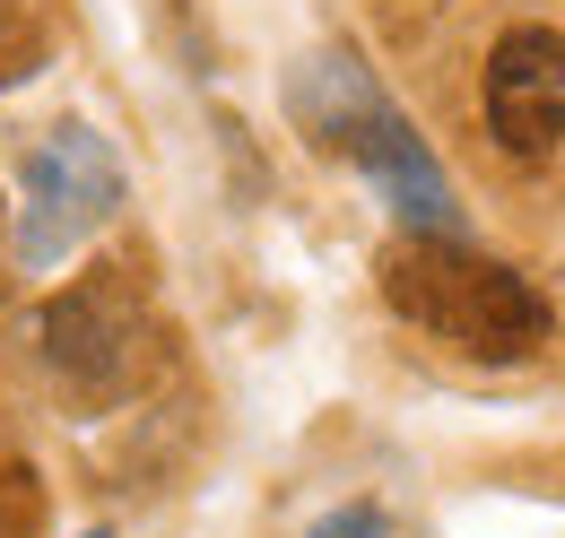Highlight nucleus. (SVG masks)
Returning a JSON list of instances; mask_svg holds the SVG:
<instances>
[{
  "instance_id": "nucleus-7",
  "label": "nucleus",
  "mask_w": 565,
  "mask_h": 538,
  "mask_svg": "<svg viewBox=\"0 0 565 538\" xmlns=\"http://www.w3.org/2000/svg\"><path fill=\"white\" fill-rule=\"evenodd\" d=\"M313 538H392V521H383V504H340L313 521Z\"/></svg>"
},
{
  "instance_id": "nucleus-8",
  "label": "nucleus",
  "mask_w": 565,
  "mask_h": 538,
  "mask_svg": "<svg viewBox=\"0 0 565 538\" xmlns=\"http://www.w3.org/2000/svg\"><path fill=\"white\" fill-rule=\"evenodd\" d=\"M87 538H114V530H87Z\"/></svg>"
},
{
  "instance_id": "nucleus-4",
  "label": "nucleus",
  "mask_w": 565,
  "mask_h": 538,
  "mask_svg": "<svg viewBox=\"0 0 565 538\" xmlns=\"http://www.w3.org/2000/svg\"><path fill=\"white\" fill-rule=\"evenodd\" d=\"M488 131L513 165H548L565 148V35L557 26H504L488 53Z\"/></svg>"
},
{
  "instance_id": "nucleus-2",
  "label": "nucleus",
  "mask_w": 565,
  "mask_h": 538,
  "mask_svg": "<svg viewBox=\"0 0 565 538\" xmlns=\"http://www.w3.org/2000/svg\"><path fill=\"white\" fill-rule=\"evenodd\" d=\"M122 208V157L87 122H53L18 165V269H53Z\"/></svg>"
},
{
  "instance_id": "nucleus-3",
  "label": "nucleus",
  "mask_w": 565,
  "mask_h": 538,
  "mask_svg": "<svg viewBox=\"0 0 565 538\" xmlns=\"http://www.w3.org/2000/svg\"><path fill=\"white\" fill-rule=\"evenodd\" d=\"M140 338H148V322H140V295L122 278H78V287H62L35 313V347H44L53 383L78 408H105L140 383Z\"/></svg>"
},
{
  "instance_id": "nucleus-1",
  "label": "nucleus",
  "mask_w": 565,
  "mask_h": 538,
  "mask_svg": "<svg viewBox=\"0 0 565 538\" xmlns=\"http://www.w3.org/2000/svg\"><path fill=\"white\" fill-rule=\"evenodd\" d=\"M383 295L401 322L461 347L470 365H531L548 347V295L461 235H401L383 252Z\"/></svg>"
},
{
  "instance_id": "nucleus-5",
  "label": "nucleus",
  "mask_w": 565,
  "mask_h": 538,
  "mask_svg": "<svg viewBox=\"0 0 565 538\" xmlns=\"http://www.w3.org/2000/svg\"><path fill=\"white\" fill-rule=\"evenodd\" d=\"M331 157L365 165V183L401 208V226H409V235H461V201H452L444 165L426 157V139L409 131V114H401L392 96H374L349 131H340V148H331Z\"/></svg>"
},
{
  "instance_id": "nucleus-6",
  "label": "nucleus",
  "mask_w": 565,
  "mask_h": 538,
  "mask_svg": "<svg viewBox=\"0 0 565 538\" xmlns=\"http://www.w3.org/2000/svg\"><path fill=\"white\" fill-rule=\"evenodd\" d=\"M35 69H44V26L0 0V87H18V78H35Z\"/></svg>"
}]
</instances>
